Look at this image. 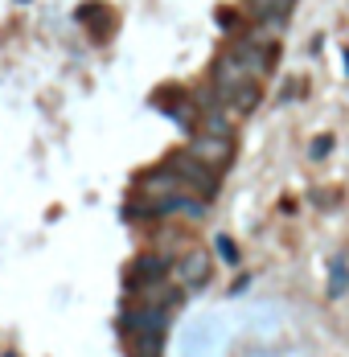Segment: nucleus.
Instances as JSON below:
<instances>
[{
    "label": "nucleus",
    "instance_id": "obj_1",
    "mask_svg": "<svg viewBox=\"0 0 349 357\" xmlns=\"http://www.w3.org/2000/svg\"><path fill=\"white\" fill-rule=\"evenodd\" d=\"M214 99H218V107H226L230 115H246L259 103V78L246 70L235 54H222L214 62Z\"/></svg>",
    "mask_w": 349,
    "mask_h": 357
},
{
    "label": "nucleus",
    "instance_id": "obj_2",
    "mask_svg": "<svg viewBox=\"0 0 349 357\" xmlns=\"http://www.w3.org/2000/svg\"><path fill=\"white\" fill-rule=\"evenodd\" d=\"M165 169H173L177 177L185 181V185H193L202 197H214L218 193V173L209 169V165H202L189 148H181V152H173L169 160H165Z\"/></svg>",
    "mask_w": 349,
    "mask_h": 357
},
{
    "label": "nucleus",
    "instance_id": "obj_3",
    "mask_svg": "<svg viewBox=\"0 0 349 357\" xmlns=\"http://www.w3.org/2000/svg\"><path fill=\"white\" fill-rule=\"evenodd\" d=\"M226 54H235V58H239V62H243L255 78H267V74H272V66H276V50H272V45H259V41H251V37L235 41Z\"/></svg>",
    "mask_w": 349,
    "mask_h": 357
},
{
    "label": "nucleus",
    "instance_id": "obj_4",
    "mask_svg": "<svg viewBox=\"0 0 349 357\" xmlns=\"http://www.w3.org/2000/svg\"><path fill=\"white\" fill-rule=\"evenodd\" d=\"M189 152L202 160V165H209L214 173L230 160V136H214V132H198L193 140H189Z\"/></svg>",
    "mask_w": 349,
    "mask_h": 357
},
{
    "label": "nucleus",
    "instance_id": "obj_5",
    "mask_svg": "<svg viewBox=\"0 0 349 357\" xmlns=\"http://www.w3.org/2000/svg\"><path fill=\"white\" fill-rule=\"evenodd\" d=\"M177 280H181L185 287L206 284V280H209V259H206V255H185V263L177 267Z\"/></svg>",
    "mask_w": 349,
    "mask_h": 357
},
{
    "label": "nucleus",
    "instance_id": "obj_6",
    "mask_svg": "<svg viewBox=\"0 0 349 357\" xmlns=\"http://www.w3.org/2000/svg\"><path fill=\"white\" fill-rule=\"evenodd\" d=\"M243 4L255 21H263V17H288L292 13V0H243Z\"/></svg>",
    "mask_w": 349,
    "mask_h": 357
}]
</instances>
